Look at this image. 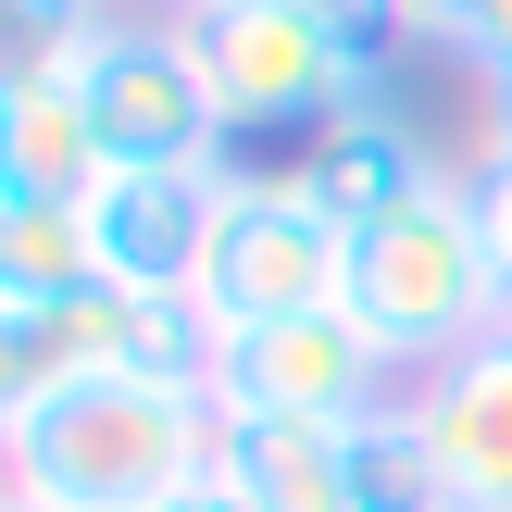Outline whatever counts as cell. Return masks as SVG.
<instances>
[{
  "label": "cell",
  "mask_w": 512,
  "mask_h": 512,
  "mask_svg": "<svg viewBox=\"0 0 512 512\" xmlns=\"http://www.w3.org/2000/svg\"><path fill=\"white\" fill-rule=\"evenodd\" d=\"M225 413L200 388H150V375H75L50 413L0 438V475L38 512H163L213 475Z\"/></svg>",
  "instance_id": "cell-1"
},
{
  "label": "cell",
  "mask_w": 512,
  "mask_h": 512,
  "mask_svg": "<svg viewBox=\"0 0 512 512\" xmlns=\"http://www.w3.org/2000/svg\"><path fill=\"white\" fill-rule=\"evenodd\" d=\"M350 313H363V338L388 350L400 375H425V363H450V350H475L488 325H512L463 175H438L425 200H400V213H375L363 238H350Z\"/></svg>",
  "instance_id": "cell-2"
},
{
  "label": "cell",
  "mask_w": 512,
  "mask_h": 512,
  "mask_svg": "<svg viewBox=\"0 0 512 512\" xmlns=\"http://www.w3.org/2000/svg\"><path fill=\"white\" fill-rule=\"evenodd\" d=\"M200 63H213V100L238 138H325L338 113H363L375 88V50L350 25H325L313 0H200L188 13Z\"/></svg>",
  "instance_id": "cell-3"
},
{
  "label": "cell",
  "mask_w": 512,
  "mask_h": 512,
  "mask_svg": "<svg viewBox=\"0 0 512 512\" xmlns=\"http://www.w3.org/2000/svg\"><path fill=\"white\" fill-rule=\"evenodd\" d=\"M200 300H213V325L238 338V325H288V313H338L350 300V225L325 213L313 188L288 175H225L213 200V250H200Z\"/></svg>",
  "instance_id": "cell-4"
},
{
  "label": "cell",
  "mask_w": 512,
  "mask_h": 512,
  "mask_svg": "<svg viewBox=\"0 0 512 512\" xmlns=\"http://www.w3.org/2000/svg\"><path fill=\"white\" fill-rule=\"evenodd\" d=\"M88 113H100V150L113 163H188V175H225V100H213V63H200L188 13L175 25H125L100 38L88 63Z\"/></svg>",
  "instance_id": "cell-5"
},
{
  "label": "cell",
  "mask_w": 512,
  "mask_h": 512,
  "mask_svg": "<svg viewBox=\"0 0 512 512\" xmlns=\"http://www.w3.org/2000/svg\"><path fill=\"white\" fill-rule=\"evenodd\" d=\"M400 388H413V375L363 338L350 300L338 313H288V325H238L225 363H213L225 413H288V425H363V413H388Z\"/></svg>",
  "instance_id": "cell-6"
},
{
  "label": "cell",
  "mask_w": 512,
  "mask_h": 512,
  "mask_svg": "<svg viewBox=\"0 0 512 512\" xmlns=\"http://www.w3.org/2000/svg\"><path fill=\"white\" fill-rule=\"evenodd\" d=\"M238 175V163H225ZM225 175L188 163H113L88 188V250H100V288H200V250H213V200Z\"/></svg>",
  "instance_id": "cell-7"
},
{
  "label": "cell",
  "mask_w": 512,
  "mask_h": 512,
  "mask_svg": "<svg viewBox=\"0 0 512 512\" xmlns=\"http://www.w3.org/2000/svg\"><path fill=\"white\" fill-rule=\"evenodd\" d=\"M400 413L425 425V450H438V475H450L463 512H512V325H488L450 363H425L400 388Z\"/></svg>",
  "instance_id": "cell-8"
},
{
  "label": "cell",
  "mask_w": 512,
  "mask_h": 512,
  "mask_svg": "<svg viewBox=\"0 0 512 512\" xmlns=\"http://www.w3.org/2000/svg\"><path fill=\"white\" fill-rule=\"evenodd\" d=\"M113 175L88 75H13L0 88V200H88Z\"/></svg>",
  "instance_id": "cell-9"
},
{
  "label": "cell",
  "mask_w": 512,
  "mask_h": 512,
  "mask_svg": "<svg viewBox=\"0 0 512 512\" xmlns=\"http://www.w3.org/2000/svg\"><path fill=\"white\" fill-rule=\"evenodd\" d=\"M438 175H450V163H438V150H425L413 125L388 113V100H363V113H338L325 138H300V188H313L325 213L350 225V238H363L375 213H400V200H425Z\"/></svg>",
  "instance_id": "cell-10"
},
{
  "label": "cell",
  "mask_w": 512,
  "mask_h": 512,
  "mask_svg": "<svg viewBox=\"0 0 512 512\" xmlns=\"http://www.w3.org/2000/svg\"><path fill=\"white\" fill-rule=\"evenodd\" d=\"M225 413V400H213ZM213 475L250 512H350V425H288V413H225Z\"/></svg>",
  "instance_id": "cell-11"
},
{
  "label": "cell",
  "mask_w": 512,
  "mask_h": 512,
  "mask_svg": "<svg viewBox=\"0 0 512 512\" xmlns=\"http://www.w3.org/2000/svg\"><path fill=\"white\" fill-rule=\"evenodd\" d=\"M88 200H0V300H88Z\"/></svg>",
  "instance_id": "cell-12"
},
{
  "label": "cell",
  "mask_w": 512,
  "mask_h": 512,
  "mask_svg": "<svg viewBox=\"0 0 512 512\" xmlns=\"http://www.w3.org/2000/svg\"><path fill=\"white\" fill-rule=\"evenodd\" d=\"M350 512H463L450 475H438V450H425V425L400 400L350 425Z\"/></svg>",
  "instance_id": "cell-13"
},
{
  "label": "cell",
  "mask_w": 512,
  "mask_h": 512,
  "mask_svg": "<svg viewBox=\"0 0 512 512\" xmlns=\"http://www.w3.org/2000/svg\"><path fill=\"white\" fill-rule=\"evenodd\" d=\"M463 188H475V238H488V275H500V300H512V150H488Z\"/></svg>",
  "instance_id": "cell-14"
},
{
  "label": "cell",
  "mask_w": 512,
  "mask_h": 512,
  "mask_svg": "<svg viewBox=\"0 0 512 512\" xmlns=\"http://www.w3.org/2000/svg\"><path fill=\"white\" fill-rule=\"evenodd\" d=\"M463 63H475V75L512 63V0H475V13H463Z\"/></svg>",
  "instance_id": "cell-15"
},
{
  "label": "cell",
  "mask_w": 512,
  "mask_h": 512,
  "mask_svg": "<svg viewBox=\"0 0 512 512\" xmlns=\"http://www.w3.org/2000/svg\"><path fill=\"white\" fill-rule=\"evenodd\" d=\"M463 13H475V0H400V38H438V50H463Z\"/></svg>",
  "instance_id": "cell-16"
},
{
  "label": "cell",
  "mask_w": 512,
  "mask_h": 512,
  "mask_svg": "<svg viewBox=\"0 0 512 512\" xmlns=\"http://www.w3.org/2000/svg\"><path fill=\"white\" fill-rule=\"evenodd\" d=\"M163 512H250V500L225 488V475H200V488H188V500H163Z\"/></svg>",
  "instance_id": "cell-17"
},
{
  "label": "cell",
  "mask_w": 512,
  "mask_h": 512,
  "mask_svg": "<svg viewBox=\"0 0 512 512\" xmlns=\"http://www.w3.org/2000/svg\"><path fill=\"white\" fill-rule=\"evenodd\" d=\"M488 150H512V63L488 75Z\"/></svg>",
  "instance_id": "cell-18"
},
{
  "label": "cell",
  "mask_w": 512,
  "mask_h": 512,
  "mask_svg": "<svg viewBox=\"0 0 512 512\" xmlns=\"http://www.w3.org/2000/svg\"><path fill=\"white\" fill-rule=\"evenodd\" d=\"M163 13H200V0H163Z\"/></svg>",
  "instance_id": "cell-19"
},
{
  "label": "cell",
  "mask_w": 512,
  "mask_h": 512,
  "mask_svg": "<svg viewBox=\"0 0 512 512\" xmlns=\"http://www.w3.org/2000/svg\"><path fill=\"white\" fill-rule=\"evenodd\" d=\"M0 512H38V500H0Z\"/></svg>",
  "instance_id": "cell-20"
}]
</instances>
